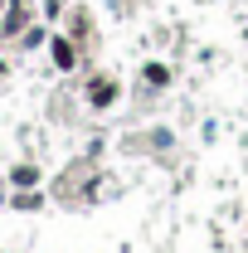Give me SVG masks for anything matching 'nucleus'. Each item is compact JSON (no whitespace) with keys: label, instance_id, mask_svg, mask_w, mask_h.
I'll return each mask as SVG.
<instances>
[{"label":"nucleus","instance_id":"obj_3","mask_svg":"<svg viewBox=\"0 0 248 253\" xmlns=\"http://www.w3.org/2000/svg\"><path fill=\"white\" fill-rule=\"evenodd\" d=\"M34 20H39V5L34 0H5V10H0V44H15Z\"/></svg>","mask_w":248,"mask_h":253},{"label":"nucleus","instance_id":"obj_1","mask_svg":"<svg viewBox=\"0 0 248 253\" xmlns=\"http://www.w3.org/2000/svg\"><path fill=\"white\" fill-rule=\"evenodd\" d=\"M83 102H88L93 112L117 107V102H122V78H117L112 68H88V73H83Z\"/></svg>","mask_w":248,"mask_h":253},{"label":"nucleus","instance_id":"obj_9","mask_svg":"<svg viewBox=\"0 0 248 253\" xmlns=\"http://www.w3.org/2000/svg\"><path fill=\"white\" fill-rule=\"evenodd\" d=\"M68 0H39V20H63Z\"/></svg>","mask_w":248,"mask_h":253},{"label":"nucleus","instance_id":"obj_6","mask_svg":"<svg viewBox=\"0 0 248 253\" xmlns=\"http://www.w3.org/2000/svg\"><path fill=\"white\" fill-rule=\"evenodd\" d=\"M10 185H15V190H39V185H44V170H39L34 161H20V166L10 170Z\"/></svg>","mask_w":248,"mask_h":253},{"label":"nucleus","instance_id":"obj_2","mask_svg":"<svg viewBox=\"0 0 248 253\" xmlns=\"http://www.w3.org/2000/svg\"><path fill=\"white\" fill-rule=\"evenodd\" d=\"M44 54H49V68H54V73H83V63H88V49H83L68 30H54V34H49Z\"/></svg>","mask_w":248,"mask_h":253},{"label":"nucleus","instance_id":"obj_5","mask_svg":"<svg viewBox=\"0 0 248 253\" xmlns=\"http://www.w3.org/2000/svg\"><path fill=\"white\" fill-rule=\"evenodd\" d=\"M141 88H151V93H165V88H170V63L146 59V63H141Z\"/></svg>","mask_w":248,"mask_h":253},{"label":"nucleus","instance_id":"obj_8","mask_svg":"<svg viewBox=\"0 0 248 253\" xmlns=\"http://www.w3.org/2000/svg\"><path fill=\"white\" fill-rule=\"evenodd\" d=\"M10 205H15L20 214H34V210L44 205V190H15V195H10Z\"/></svg>","mask_w":248,"mask_h":253},{"label":"nucleus","instance_id":"obj_4","mask_svg":"<svg viewBox=\"0 0 248 253\" xmlns=\"http://www.w3.org/2000/svg\"><path fill=\"white\" fill-rule=\"evenodd\" d=\"M63 30L73 34L83 49H93V10H88V5H68V10H63Z\"/></svg>","mask_w":248,"mask_h":253},{"label":"nucleus","instance_id":"obj_7","mask_svg":"<svg viewBox=\"0 0 248 253\" xmlns=\"http://www.w3.org/2000/svg\"><path fill=\"white\" fill-rule=\"evenodd\" d=\"M49 34H54V30H49V20H34L30 30L15 39V49H20V54H30V49H39V44H49Z\"/></svg>","mask_w":248,"mask_h":253},{"label":"nucleus","instance_id":"obj_10","mask_svg":"<svg viewBox=\"0 0 248 253\" xmlns=\"http://www.w3.org/2000/svg\"><path fill=\"white\" fill-rule=\"evenodd\" d=\"M5 73H10V59H5V54H0V78H5Z\"/></svg>","mask_w":248,"mask_h":253}]
</instances>
